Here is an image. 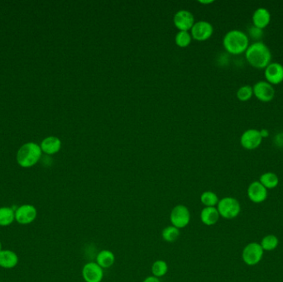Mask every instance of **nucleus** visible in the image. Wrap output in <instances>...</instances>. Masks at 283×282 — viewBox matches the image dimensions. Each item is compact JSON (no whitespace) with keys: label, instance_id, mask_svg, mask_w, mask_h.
I'll return each instance as SVG.
<instances>
[{"label":"nucleus","instance_id":"31","mask_svg":"<svg viewBox=\"0 0 283 282\" xmlns=\"http://www.w3.org/2000/svg\"><path fill=\"white\" fill-rule=\"evenodd\" d=\"M199 3L202 4V5H211V4L214 3V1H212V0H204H204H200Z\"/></svg>","mask_w":283,"mask_h":282},{"label":"nucleus","instance_id":"21","mask_svg":"<svg viewBox=\"0 0 283 282\" xmlns=\"http://www.w3.org/2000/svg\"><path fill=\"white\" fill-rule=\"evenodd\" d=\"M259 182L267 190L274 189L279 184L278 176L277 174H275L274 172H265L260 176Z\"/></svg>","mask_w":283,"mask_h":282},{"label":"nucleus","instance_id":"24","mask_svg":"<svg viewBox=\"0 0 283 282\" xmlns=\"http://www.w3.org/2000/svg\"><path fill=\"white\" fill-rule=\"evenodd\" d=\"M200 201L205 207H215L219 203L218 195L213 191H204L200 195Z\"/></svg>","mask_w":283,"mask_h":282},{"label":"nucleus","instance_id":"2","mask_svg":"<svg viewBox=\"0 0 283 282\" xmlns=\"http://www.w3.org/2000/svg\"><path fill=\"white\" fill-rule=\"evenodd\" d=\"M249 45V35L241 30H231L223 36V48L231 55L245 53Z\"/></svg>","mask_w":283,"mask_h":282},{"label":"nucleus","instance_id":"18","mask_svg":"<svg viewBox=\"0 0 283 282\" xmlns=\"http://www.w3.org/2000/svg\"><path fill=\"white\" fill-rule=\"evenodd\" d=\"M115 262V255L110 250L100 251L96 256V263L103 269H107L112 267Z\"/></svg>","mask_w":283,"mask_h":282},{"label":"nucleus","instance_id":"4","mask_svg":"<svg viewBox=\"0 0 283 282\" xmlns=\"http://www.w3.org/2000/svg\"><path fill=\"white\" fill-rule=\"evenodd\" d=\"M217 210L223 219H233L240 214L241 206L235 198L224 197L218 203Z\"/></svg>","mask_w":283,"mask_h":282},{"label":"nucleus","instance_id":"29","mask_svg":"<svg viewBox=\"0 0 283 282\" xmlns=\"http://www.w3.org/2000/svg\"><path fill=\"white\" fill-rule=\"evenodd\" d=\"M143 282H161V280H159V278L155 277L154 276H149L145 278Z\"/></svg>","mask_w":283,"mask_h":282},{"label":"nucleus","instance_id":"13","mask_svg":"<svg viewBox=\"0 0 283 282\" xmlns=\"http://www.w3.org/2000/svg\"><path fill=\"white\" fill-rule=\"evenodd\" d=\"M173 22L177 29L182 32H188L195 24V18L189 11L180 10L175 14Z\"/></svg>","mask_w":283,"mask_h":282},{"label":"nucleus","instance_id":"19","mask_svg":"<svg viewBox=\"0 0 283 282\" xmlns=\"http://www.w3.org/2000/svg\"><path fill=\"white\" fill-rule=\"evenodd\" d=\"M62 146V142L59 138L55 137H49L43 141L41 144V149L47 154L52 155L58 153Z\"/></svg>","mask_w":283,"mask_h":282},{"label":"nucleus","instance_id":"6","mask_svg":"<svg viewBox=\"0 0 283 282\" xmlns=\"http://www.w3.org/2000/svg\"><path fill=\"white\" fill-rule=\"evenodd\" d=\"M36 217L37 210L32 204H22L15 209V221L18 224H31L36 220Z\"/></svg>","mask_w":283,"mask_h":282},{"label":"nucleus","instance_id":"17","mask_svg":"<svg viewBox=\"0 0 283 282\" xmlns=\"http://www.w3.org/2000/svg\"><path fill=\"white\" fill-rule=\"evenodd\" d=\"M219 215L217 208L204 207L200 212V220L206 226H213L219 221Z\"/></svg>","mask_w":283,"mask_h":282},{"label":"nucleus","instance_id":"15","mask_svg":"<svg viewBox=\"0 0 283 282\" xmlns=\"http://www.w3.org/2000/svg\"><path fill=\"white\" fill-rule=\"evenodd\" d=\"M271 20V13L265 8H258L256 9L252 16L253 26L261 30L265 29L270 24Z\"/></svg>","mask_w":283,"mask_h":282},{"label":"nucleus","instance_id":"22","mask_svg":"<svg viewBox=\"0 0 283 282\" xmlns=\"http://www.w3.org/2000/svg\"><path fill=\"white\" fill-rule=\"evenodd\" d=\"M168 264L163 260H157L152 265V274L155 277H163L168 272Z\"/></svg>","mask_w":283,"mask_h":282},{"label":"nucleus","instance_id":"14","mask_svg":"<svg viewBox=\"0 0 283 282\" xmlns=\"http://www.w3.org/2000/svg\"><path fill=\"white\" fill-rule=\"evenodd\" d=\"M248 196L253 203L260 204L267 200L268 190L259 181H253L248 187Z\"/></svg>","mask_w":283,"mask_h":282},{"label":"nucleus","instance_id":"8","mask_svg":"<svg viewBox=\"0 0 283 282\" xmlns=\"http://www.w3.org/2000/svg\"><path fill=\"white\" fill-rule=\"evenodd\" d=\"M253 96L260 102L269 103L274 99L275 88L266 81H260L253 86Z\"/></svg>","mask_w":283,"mask_h":282},{"label":"nucleus","instance_id":"11","mask_svg":"<svg viewBox=\"0 0 283 282\" xmlns=\"http://www.w3.org/2000/svg\"><path fill=\"white\" fill-rule=\"evenodd\" d=\"M264 77L271 85H280L283 82V65L278 62H271L264 69Z\"/></svg>","mask_w":283,"mask_h":282},{"label":"nucleus","instance_id":"23","mask_svg":"<svg viewBox=\"0 0 283 282\" xmlns=\"http://www.w3.org/2000/svg\"><path fill=\"white\" fill-rule=\"evenodd\" d=\"M180 234H181L180 229L171 225L164 228L162 232V238L165 242H174L178 239Z\"/></svg>","mask_w":283,"mask_h":282},{"label":"nucleus","instance_id":"28","mask_svg":"<svg viewBox=\"0 0 283 282\" xmlns=\"http://www.w3.org/2000/svg\"><path fill=\"white\" fill-rule=\"evenodd\" d=\"M262 31L263 30L258 29L254 26H252V28L249 29V36H251L253 40H255V42H258L262 36Z\"/></svg>","mask_w":283,"mask_h":282},{"label":"nucleus","instance_id":"3","mask_svg":"<svg viewBox=\"0 0 283 282\" xmlns=\"http://www.w3.org/2000/svg\"><path fill=\"white\" fill-rule=\"evenodd\" d=\"M41 155L42 149L40 146L33 142H29L22 146L17 153V163L22 167H31L39 161Z\"/></svg>","mask_w":283,"mask_h":282},{"label":"nucleus","instance_id":"26","mask_svg":"<svg viewBox=\"0 0 283 282\" xmlns=\"http://www.w3.org/2000/svg\"><path fill=\"white\" fill-rule=\"evenodd\" d=\"M236 96L241 102L249 101L253 96V86L249 85H242L237 90Z\"/></svg>","mask_w":283,"mask_h":282},{"label":"nucleus","instance_id":"27","mask_svg":"<svg viewBox=\"0 0 283 282\" xmlns=\"http://www.w3.org/2000/svg\"><path fill=\"white\" fill-rule=\"evenodd\" d=\"M192 35L189 32L179 31L175 37V42L178 47H186L192 43Z\"/></svg>","mask_w":283,"mask_h":282},{"label":"nucleus","instance_id":"1","mask_svg":"<svg viewBox=\"0 0 283 282\" xmlns=\"http://www.w3.org/2000/svg\"><path fill=\"white\" fill-rule=\"evenodd\" d=\"M248 63L258 70H264L272 62V52L268 45L261 41L249 45L245 51Z\"/></svg>","mask_w":283,"mask_h":282},{"label":"nucleus","instance_id":"32","mask_svg":"<svg viewBox=\"0 0 283 282\" xmlns=\"http://www.w3.org/2000/svg\"><path fill=\"white\" fill-rule=\"evenodd\" d=\"M3 250V244L2 242H1V241H0V252Z\"/></svg>","mask_w":283,"mask_h":282},{"label":"nucleus","instance_id":"5","mask_svg":"<svg viewBox=\"0 0 283 282\" xmlns=\"http://www.w3.org/2000/svg\"><path fill=\"white\" fill-rule=\"evenodd\" d=\"M171 223L177 229H184L191 221V212L189 209L183 204L175 206L170 214Z\"/></svg>","mask_w":283,"mask_h":282},{"label":"nucleus","instance_id":"20","mask_svg":"<svg viewBox=\"0 0 283 282\" xmlns=\"http://www.w3.org/2000/svg\"><path fill=\"white\" fill-rule=\"evenodd\" d=\"M15 221V209L9 206L0 207V227H9Z\"/></svg>","mask_w":283,"mask_h":282},{"label":"nucleus","instance_id":"12","mask_svg":"<svg viewBox=\"0 0 283 282\" xmlns=\"http://www.w3.org/2000/svg\"><path fill=\"white\" fill-rule=\"evenodd\" d=\"M82 277L85 282H101L104 278V269L97 263L89 261L82 268Z\"/></svg>","mask_w":283,"mask_h":282},{"label":"nucleus","instance_id":"16","mask_svg":"<svg viewBox=\"0 0 283 282\" xmlns=\"http://www.w3.org/2000/svg\"><path fill=\"white\" fill-rule=\"evenodd\" d=\"M20 262L17 253L10 249H3L0 252V268L10 270L16 268Z\"/></svg>","mask_w":283,"mask_h":282},{"label":"nucleus","instance_id":"10","mask_svg":"<svg viewBox=\"0 0 283 282\" xmlns=\"http://www.w3.org/2000/svg\"><path fill=\"white\" fill-rule=\"evenodd\" d=\"M192 39L198 42H204L211 39L214 33L212 24L206 21H200L195 23L192 29Z\"/></svg>","mask_w":283,"mask_h":282},{"label":"nucleus","instance_id":"7","mask_svg":"<svg viewBox=\"0 0 283 282\" xmlns=\"http://www.w3.org/2000/svg\"><path fill=\"white\" fill-rule=\"evenodd\" d=\"M263 249L258 242H250L243 248L242 258L248 266H255L261 261L263 257Z\"/></svg>","mask_w":283,"mask_h":282},{"label":"nucleus","instance_id":"30","mask_svg":"<svg viewBox=\"0 0 283 282\" xmlns=\"http://www.w3.org/2000/svg\"><path fill=\"white\" fill-rule=\"evenodd\" d=\"M260 134L262 135V138H266L269 136V131L267 129L260 130Z\"/></svg>","mask_w":283,"mask_h":282},{"label":"nucleus","instance_id":"9","mask_svg":"<svg viewBox=\"0 0 283 282\" xmlns=\"http://www.w3.org/2000/svg\"><path fill=\"white\" fill-rule=\"evenodd\" d=\"M262 140L263 138L260 134V130L249 128L241 135L240 144L246 150L252 151L258 148L262 144Z\"/></svg>","mask_w":283,"mask_h":282},{"label":"nucleus","instance_id":"25","mask_svg":"<svg viewBox=\"0 0 283 282\" xmlns=\"http://www.w3.org/2000/svg\"><path fill=\"white\" fill-rule=\"evenodd\" d=\"M279 244V240L277 238V236L273 235V234H268V235L265 236L261 241V247H262L263 251H273L277 248Z\"/></svg>","mask_w":283,"mask_h":282}]
</instances>
